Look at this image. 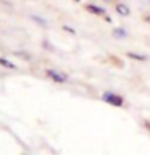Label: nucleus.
Here are the masks:
<instances>
[{
	"label": "nucleus",
	"instance_id": "nucleus-9",
	"mask_svg": "<svg viewBox=\"0 0 150 155\" xmlns=\"http://www.w3.org/2000/svg\"><path fill=\"white\" fill-rule=\"evenodd\" d=\"M16 55H18L19 58H24V60H26V61H29V60H31V57H29V55H28L26 52H18Z\"/></svg>",
	"mask_w": 150,
	"mask_h": 155
},
{
	"label": "nucleus",
	"instance_id": "nucleus-5",
	"mask_svg": "<svg viewBox=\"0 0 150 155\" xmlns=\"http://www.w3.org/2000/svg\"><path fill=\"white\" fill-rule=\"evenodd\" d=\"M126 57L131 58V60H137V61H147L148 60L147 55H142V53H134V52H128V53H126Z\"/></svg>",
	"mask_w": 150,
	"mask_h": 155
},
{
	"label": "nucleus",
	"instance_id": "nucleus-12",
	"mask_svg": "<svg viewBox=\"0 0 150 155\" xmlns=\"http://www.w3.org/2000/svg\"><path fill=\"white\" fill-rule=\"evenodd\" d=\"M76 2H81V0H76Z\"/></svg>",
	"mask_w": 150,
	"mask_h": 155
},
{
	"label": "nucleus",
	"instance_id": "nucleus-1",
	"mask_svg": "<svg viewBox=\"0 0 150 155\" xmlns=\"http://www.w3.org/2000/svg\"><path fill=\"white\" fill-rule=\"evenodd\" d=\"M102 100L111 107H118V108H121L124 105V99L119 94H115V92H103L102 94Z\"/></svg>",
	"mask_w": 150,
	"mask_h": 155
},
{
	"label": "nucleus",
	"instance_id": "nucleus-8",
	"mask_svg": "<svg viewBox=\"0 0 150 155\" xmlns=\"http://www.w3.org/2000/svg\"><path fill=\"white\" fill-rule=\"evenodd\" d=\"M32 19H34V21H36L37 24H41V26H47V23L44 21V19H42L41 16H36V15H34V16H32Z\"/></svg>",
	"mask_w": 150,
	"mask_h": 155
},
{
	"label": "nucleus",
	"instance_id": "nucleus-6",
	"mask_svg": "<svg viewBox=\"0 0 150 155\" xmlns=\"http://www.w3.org/2000/svg\"><path fill=\"white\" fill-rule=\"evenodd\" d=\"M0 66L7 68V70H16V68H18L13 61H10L8 58H5V57H0Z\"/></svg>",
	"mask_w": 150,
	"mask_h": 155
},
{
	"label": "nucleus",
	"instance_id": "nucleus-4",
	"mask_svg": "<svg viewBox=\"0 0 150 155\" xmlns=\"http://www.w3.org/2000/svg\"><path fill=\"white\" fill-rule=\"evenodd\" d=\"M115 10H116V13H118L119 16H124V18L131 15V10H129V7L126 3H116Z\"/></svg>",
	"mask_w": 150,
	"mask_h": 155
},
{
	"label": "nucleus",
	"instance_id": "nucleus-3",
	"mask_svg": "<svg viewBox=\"0 0 150 155\" xmlns=\"http://www.w3.org/2000/svg\"><path fill=\"white\" fill-rule=\"evenodd\" d=\"M86 12H89L92 15H95V16H106V10L103 7H99V5H95V3H87L86 5Z\"/></svg>",
	"mask_w": 150,
	"mask_h": 155
},
{
	"label": "nucleus",
	"instance_id": "nucleus-11",
	"mask_svg": "<svg viewBox=\"0 0 150 155\" xmlns=\"http://www.w3.org/2000/svg\"><path fill=\"white\" fill-rule=\"evenodd\" d=\"M147 128L150 129V121H147Z\"/></svg>",
	"mask_w": 150,
	"mask_h": 155
},
{
	"label": "nucleus",
	"instance_id": "nucleus-2",
	"mask_svg": "<svg viewBox=\"0 0 150 155\" xmlns=\"http://www.w3.org/2000/svg\"><path fill=\"white\" fill-rule=\"evenodd\" d=\"M45 74H47V78H50V81L58 82V84H65V82H68V74H65V73H61V71L53 70V68H47Z\"/></svg>",
	"mask_w": 150,
	"mask_h": 155
},
{
	"label": "nucleus",
	"instance_id": "nucleus-7",
	"mask_svg": "<svg viewBox=\"0 0 150 155\" xmlns=\"http://www.w3.org/2000/svg\"><path fill=\"white\" fill-rule=\"evenodd\" d=\"M113 36L118 37V39H124L126 36H128V32H126L123 28H116V29H113Z\"/></svg>",
	"mask_w": 150,
	"mask_h": 155
},
{
	"label": "nucleus",
	"instance_id": "nucleus-10",
	"mask_svg": "<svg viewBox=\"0 0 150 155\" xmlns=\"http://www.w3.org/2000/svg\"><path fill=\"white\" fill-rule=\"evenodd\" d=\"M63 29H65L66 32H70V34H73V36H74V34H76V31H74V29H73V28H70V26H63Z\"/></svg>",
	"mask_w": 150,
	"mask_h": 155
}]
</instances>
